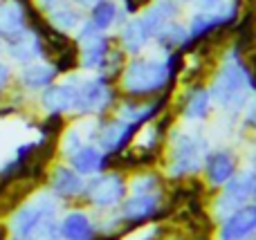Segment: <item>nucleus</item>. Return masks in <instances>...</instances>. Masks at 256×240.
<instances>
[{
  "instance_id": "obj_17",
  "label": "nucleus",
  "mask_w": 256,
  "mask_h": 240,
  "mask_svg": "<svg viewBox=\"0 0 256 240\" xmlns=\"http://www.w3.org/2000/svg\"><path fill=\"white\" fill-rule=\"evenodd\" d=\"M112 45H117V38L110 31H99V34L90 36L88 40L76 43V47H79V67L97 74L102 70L104 61H106L108 52L112 49Z\"/></svg>"
},
{
  "instance_id": "obj_2",
  "label": "nucleus",
  "mask_w": 256,
  "mask_h": 240,
  "mask_svg": "<svg viewBox=\"0 0 256 240\" xmlns=\"http://www.w3.org/2000/svg\"><path fill=\"white\" fill-rule=\"evenodd\" d=\"M168 85H176V81L168 79L164 56H146V54L128 56L124 70L117 79L122 97L130 99H155Z\"/></svg>"
},
{
  "instance_id": "obj_38",
  "label": "nucleus",
  "mask_w": 256,
  "mask_h": 240,
  "mask_svg": "<svg viewBox=\"0 0 256 240\" xmlns=\"http://www.w3.org/2000/svg\"><path fill=\"white\" fill-rule=\"evenodd\" d=\"M0 2H2V0H0Z\"/></svg>"
},
{
  "instance_id": "obj_12",
  "label": "nucleus",
  "mask_w": 256,
  "mask_h": 240,
  "mask_svg": "<svg viewBox=\"0 0 256 240\" xmlns=\"http://www.w3.org/2000/svg\"><path fill=\"white\" fill-rule=\"evenodd\" d=\"M66 160H68V164H70L79 175H84V178L117 169V155L104 153L94 142L81 144V146L76 148L70 157H66Z\"/></svg>"
},
{
  "instance_id": "obj_33",
  "label": "nucleus",
  "mask_w": 256,
  "mask_h": 240,
  "mask_svg": "<svg viewBox=\"0 0 256 240\" xmlns=\"http://www.w3.org/2000/svg\"><path fill=\"white\" fill-rule=\"evenodd\" d=\"M70 2H72V4H76L79 9H84V11H88V9L92 7V4L97 2V0H70Z\"/></svg>"
},
{
  "instance_id": "obj_14",
  "label": "nucleus",
  "mask_w": 256,
  "mask_h": 240,
  "mask_svg": "<svg viewBox=\"0 0 256 240\" xmlns=\"http://www.w3.org/2000/svg\"><path fill=\"white\" fill-rule=\"evenodd\" d=\"M256 236V202H248L216 227L218 240H252Z\"/></svg>"
},
{
  "instance_id": "obj_15",
  "label": "nucleus",
  "mask_w": 256,
  "mask_h": 240,
  "mask_svg": "<svg viewBox=\"0 0 256 240\" xmlns=\"http://www.w3.org/2000/svg\"><path fill=\"white\" fill-rule=\"evenodd\" d=\"M4 52L18 65H27V63L34 61H50L48 56V47H45L43 38H40L38 31H34L32 27H27L20 36L7 40L4 43Z\"/></svg>"
},
{
  "instance_id": "obj_18",
  "label": "nucleus",
  "mask_w": 256,
  "mask_h": 240,
  "mask_svg": "<svg viewBox=\"0 0 256 240\" xmlns=\"http://www.w3.org/2000/svg\"><path fill=\"white\" fill-rule=\"evenodd\" d=\"M137 16H140L144 29L148 31V36L155 38L164 25H168L171 20H180L182 2L180 0H150Z\"/></svg>"
},
{
  "instance_id": "obj_3",
  "label": "nucleus",
  "mask_w": 256,
  "mask_h": 240,
  "mask_svg": "<svg viewBox=\"0 0 256 240\" xmlns=\"http://www.w3.org/2000/svg\"><path fill=\"white\" fill-rule=\"evenodd\" d=\"M209 142L204 135L189 130H168L166 135V178L171 182H184L198 178L202 171Z\"/></svg>"
},
{
  "instance_id": "obj_31",
  "label": "nucleus",
  "mask_w": 256,
  "mask_h": 240,
  "mask_svg": "<svg viewBox=\"0 0 256 240\" xmlns=\"http://www.w3.org/2000/svg\"><path fill=\"white\" fill-rule=\"evenodd\" d=\"M243 128L256 133V101H250L245 108V117H243Z\"/></svg>"
},
{
  "instance_id": "obj_8",
  "label": "nucleus",
  "mask_w": 256,
  "mask_h": 240,
  "mask_svg": "<svg viewBox=\"0 0 256 240\" xmlns=\"http://www.w3.org/2000/svg\"><path fill=\"white\" fill-rule=\"evenodd\" d=\"M254 175L256 169H245L236 171L218 191H214V216L216 220H225L230 214L240 209L243 205L252 202V187H254Z\"/></svg>"
},
{
  "instance_id": "obj_20",
  "label": "nucleus",
  "mask_w": 256,
  "mask_h": 240,
  "mask_svg": "<svg viewBox=\"0 0 256 240\" xmlns=\"http://www.w3.org/2000/svg\"><path fill=\"white\" fill-rule=\"evenodd\" d=\"M58 236L61 240H94L97 223L84 209H72L58 220Z\"/></svg>"
},
{
  "instance_id": "obj_25",
  "label": "nucleus",
  "mask_w": 256,
  "mask_h": 240,
  "mask_svg": "<svg viewBox=\"0 0 256 240\" xmlns=\"http://www.w3.org/2000/svg\"><path fill=\"white\" fill-rule=\"evenodd\" d=\"M122 7L117 0H97L92 7L88 9V18L99 31H112L120 20Z\"/></svg>"
},
{
  "instance_id": "obj_22",
  "label": "nucleus",
  "mask_w": 256,
  "mask_h": 240,
  "mask_svg": "<svg viewBox=\"0 0 256 240\" xmlns=\"http://www.w3.org/2000/svg\"><path fill=\"white\" fill-rule=\"evenodd\" d=\"M56 79H58V72L50 61L27 63V65H22L20 72H18V83H20V88L30 90V92H40V90H45L48 85H52Z\"/></svg>"
},
{
  "instance_id": "obj_36",
  "label": "nucleus",
  "mask_w": 256,
  "mask_h": 240,
  "mask_svg": "<svg viewBox=\"0 0 256 240\" xmlns=\"http://www.w3.org/2000/svg\"><path fill=\"white\" fill-rule=\"evenodd\" d=\"M252 202H256V175H254V187H252Z\"/></svg>"
},
{
  "instance_id": "obj_24",
  "label": "nucleus",
  "mask_w": 256,
  "mask_h": 240,
  "mask_svg": "<svg viewBox=\"0 0 256 240\" xmlns=\"http://www.w3.org/2000/svg\"><path fill=\"white\" fill-rule=\"evenodd\" d=\"M186 40H189L186 22H182V20H171L168 25H164L162 29H160V34L153 38V43L158 45L160 52L168 54V52H176V49H182Z\"/></svg>"
},
{
  "instance_id": "obj_21",
  "label": "nucleus",
  "mask_w": 256,
  "mask_h": 240,
  "mask_svg": "<svg viewBox=\"0 0 256 240\" xmlns=\"http://www.w3.org/2000/svg\"><path fill=\"white\" fill-rule=\"evenodd\" d=\"M117 45L126 52V56H137L144 54V49L153 43V38L148 36V31L144 29L140 16H130L122 27H117Z\"/></svg>"
},
{
  "instance_id": "obj_9",
  "label": "nucleus",
  "mask_w": 256,
  "mask_h": 240,
  "mask_svg": "<svg viewBox=\"0 0 256 240\" xmlns=\"http://www.w3.org/2000/svg\"><path fill=\"white\" fill-rule=\"evenodd\" d=\"M140 126L130 124V121L120 119L117 115L108 112V115L94 117V139L92 142L108 155H120L124 153L135 137L140 135Z\"/></svg>"
},
{
  "instance_id": "obj_27",
  "label": "nucleus",
  "mask_w": 256,
  "mask_h": 240,
  "mask_svg": "<svg viewBox=\"0 0 256 240\" xmlns=\"http://www.w3.org/2000/svg\"><path fill=\"white\" fill-rule=\"evenodd\" d=\"M126 61H128V56H126V52H124V49H122L120 45H112V49H110V52H108L106 61H104L102 70H99L97 74L106 76L108 81H112V83H117V79H120V74H122V70H124Z\"/></svg>"
},
{
  "instance_id": "obj_39",
  "label": "nucleus",
  "mask_w": 256,
  "mask_h": 240,
  "mask_svg": "<svg viewBox=\"0 0 256 240\" xmlns=\"http://www.w3.org/2000/svg\"><path fill=\"white\" fill-rule=\"evenodd\" d=\"M14 240H16V238H14Z\"/></svg>"
},
{
  "instance_id": "obj_13",
  "label": "nucleus",
  "mask_w": 256,
  "mask_h": 240,
  "mask_svg": "<svg viewBox=\"0 0 256 240\" xmlns=\"http://www.w3.org/2000/svg\"><path fill=\"white\" fill-rule=\"evenodd\" d=\"M76 79H79V74L70 72L66 81H61V83L54 81L52 85L40 90V108L48 115H72L76 99Z\"/></svg>"
},
{
  "instance_id": "obj_28",
  "label": "nucleus",
  "mask_w": 256,
  "mask_h": 240,
  "mask_svg": "<svg viewBox=\"0 0 256 240\" xmlns=\"http://www.w3.org/2000/svg\"><path fill=\"white\" fill-rule=\"evenodd\" d=\"M52 65L56 67L58 74H70V72L79 70V47H76V43H72L68 49H63L61 54H56Z\"/></svg>"
},
{
  "instance_id": "obj_7",
  "label": "nucleus",
  "mask_w": 256,
  "mask_h": 240,
  "mask_svg": "<svg viewBox=\"0 0 256 240\" xmlns=\"http://www.w3.org/2000/svg\"><path fill=\"white\" fill-rule=\"evenodd\" d=\"M166 193H128L117 207V216L126 227H144L148 223L166 218L173 211L171 205L164 202Z\"/></svg>"
},
{
  "instance_id": "obj_29",
  "label": "nucleus",
  "mask_w": 256,
  "mask_h": 240,
  "mask_svg": "<svg viewBox=\"0 0 256 240\" xmlns=\"http://www.w3.org/2000/svg\"><path fill=\"white\" fill-rule=\"evenodd\" d=\"M81 144H86V137H84V133H81L79 128H68V130H63L61 153H63L66 157H70L72 153H74L76 148L81 146Z\"/></svg>"
},
{
  "instance_id": "obj_35",
  "label": "nucleus",
  "mask_w": 256,
  "mask_h": 240,
  "mask_svg": "<svg viewBox=\"0 0 256 240\" xmlns=\"http://www.w3.org/2000/svg\"><path fill=\"white\" fill-rule=\"evenodd\" d=\"M7 236H9V229L4 225H0V240H7Z\"/></svg>"
},
{
  "instance_id": "obj_6",
  "label": "nucleus",
  "mask_w": 256,
  "mask_h": 240,
  "mask_svg": "<svg viewBox=\"0 0 256 240\" xmlns=\"http://www.w3.org/2000/svg\"><path fill=\"white\" fill-rule=\"evenodd\" d=\"M128 196V178L124 171H104V173L86 178V189L81 202L94 207L97 211H110L122 205Z\"/></svg>"
},
{
  "instance_id": "obj_16",
  "label": "nucleus",
  "mask_w": 256,
  "mask_h": 240,
  "mask_svg": "<svg viewBox=\"0 0 256 240\" xmlns=\"http://www.w3.org/2000/svg\"><path fill=\"white\" fill-rule=\"evenodd\" d=\"M86 189V178L79 175L70 164H56L48 178V191L58 202L81 200Z\"/></svg>"
},
{
  "instance_id": "obj_30",
  "label": "nucleus",
  "mask_w": 256,
  "mask_h": 240,
  "mask_svg": "<svg viewBox=\"0 0 256 240\" xmlns=\"http://www.w3.org/2000/svg\"><path fill=\"white\" fill-rule=\"evenodd\" d=\"M182 4H189L196 11H218L225 0H180Z\"/></svg>"
},
{
  "instance_id": "obj_10",
  "label": "nucleus",
  "mask_w": 256,
  "mask_h": 240,
  "mask_svg": "<svg viewBox=\"0 0 256 240\" xmlns=\"http://www.w3.org/2000/svg\"><path fill=\"white\" fill-rule=\"evenodd\" d=\"M238 171V155L232 148H209L202 162V180L212 191H218L232 175Z\"/></svg>"
},
{
  "instance_id": "obj_23",
  "label": "nucleus",
  "mask_w": 256,
  "mask_h": 240,
  "mask_svg": "<svg viewBox=\"0 0 256 240\" xmlns=\"http://www.w3.org/2000/svg\"><path fill=\"white\" fill-rule=\"evenodd\" d=\"M84 18H86L84 9H79L76 4H72L70 0H68L66 4L56 7L54 11H50L48 16H45V20H48V25L52 27V29L63 31V34H74V29L79 27V22L84 20Z\"/></svg>"
},
{
  "instance_id": "obj_32",
  "label": "nucleus",
  "mask_w": 256,
  "mask_h": 240,
  "mask_svg": "<svg viewBox=\"0 0 256 240\" xmlns=\"http://www.w3.org/2000/svg\"><path fill=\"white\" fill-rule=\"evenodd\" d=\"M36 2V9H38L43 16H48L50 11H54L56 7H61V4H66L68 0H34Z\"/></svg>"
},
{
  "instance_id": "obj_5",
  "label": "nucleus",
  "mask_w": 256,
  "mask_h": 240,
  "mask_svg": "<svg viewBox=\"0 0 256 240\" xmlns=\"http://www.w3.org/2000/svg\"><path fill=\"white\" fill-rule=\"evenodd\" d=\"M52 220H58V200L50 191H40L14 211L7 229L16 240H32Z\"/></svg>"
},
{
  "instance_id": "obj_26",
  "label": "nucleus",
  "mask_w": 256,
  "mask_h": 240,
  "mask_svg": "<svg viewBox=\"0 0 256 240\" xmlns=\"http://www.w3.org/2000/svg\"><path fill=\"white\" fill-rule=\"evenodd\" d=\"M128 193H166V180L158 171H140L128 178Z\"/></svg>"
},
{
  "instance_id": "obj_34",
  "label": "nucleus",
  "mask_w": 256,
  "mask_h": 240,
  "mask_svg": "<svg viewBox=\"0 0 256 240\" xmlns=\"http://www.w3.org/2000/svg\"><path fill=\"white\" fill-rule=\"evenodd\" d=\"M186 240H212L209 234H194V238H186Z\"/></svg>"
},
{
  "instance_id": "obj_4",
  "label": "nucleus",
  "mask_w": 256,
  "mask_h": 240,
  "mask_svg": "<svg viewBox=\"0 0 256 240\" xmlns=\"http://www.w3.org/2000/svg\"><path fill=\"white\" fill-rule=\"evenodd\" d=\"M122 92L117 88V83L108 81L106 76L94 74L90 79L79 76L76 79V99H74V108L72 115L74 117H102L112 112L115 103L120 101Z\"/></svg>"
},
{
  "instance_id": "obj_19",
  "label": "nucleus",
  "mask_w": 256,
  "mask_h": 240,
  "mask_svg": "<svg viewBox=\"0 0 256 240\" xmlns=\"http://www.w3.org/2000/svg\"><path fill=\"white\" fill-rule=\"evenodd\" d=\"M27 7H30V2L25 4L20 0H2L0 2V40L7 43L30 27Z\"/></svg>"
},
{
  "instance_id": "obj_1",
  "label": "nucleus",
  "mask_w": 256,
  "mask_h": 240,
  "mask_svg": "<svg viewBox=\"0 0 256 240\" xmlns=\"http://www.w3.org/2000/svg\"><path fill=\"white\" fill-rule=\"evenodd\" d=\"M212 94L214 106L225 110L227 115L238 117L252 101V88H250V65L245 54L236 45L222 56L218 70L214 72L212 83L207 85Z\"/></svg>"
},
{
  "instance_id": "obj_11",
  "label": "nucleus",
  "mask_w": 256,
  "mask_h": 240,
  "mask_svg": "<svg viewBox=\"0 0 256 240\" xmlns=\"http://www.w3.org/2000/svg\"><path fill=\"white\" fill-rule=\"evenodd\" d=\"M214 110V101L209 88L202 81H194V83H186L184 92L178 99L176 112L182 117L184 121H204L209 119Z\"/></svg>"
},
{
  "instance_id": "obj_37",
  "label": "nucleus",
  "mask_w": 256,
  "mask_h": 240,
  "mask_svg": "<svg viewBox=\"0 0 256 240\" xmlns=\"http://www.w3.org/2000/svg\"><path fill=\"white\" fill-rule=\"evenodd\" d=\"M2 52H4V45H2V40H0V56H2Z\"/></svg>"
}]
</instances>
